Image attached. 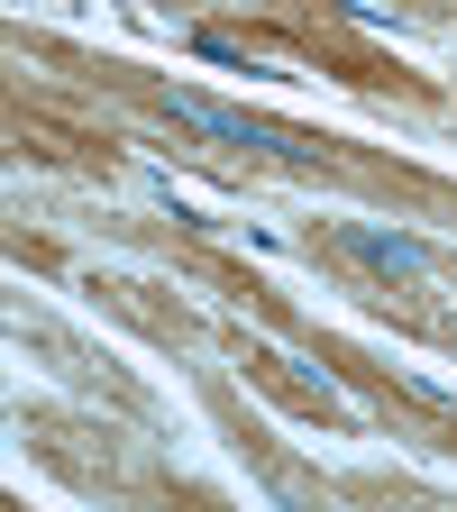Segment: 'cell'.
<instances>
[{"mask_svg": "<svg viewBox=\"0 0 457 512\" xmlns=\"http://www.w3.org/2000/svg\"><path fill=\"white\" fill-rule=\"evenodd\" d=\"M348 247L366 256V266H384V275H421V266H430L421 238H384V229H348Z\"/></svg>", "mask_w": 457, "mask_h": 512, "instance_id": "obj_1", "label": "cell"}]
</instances>
